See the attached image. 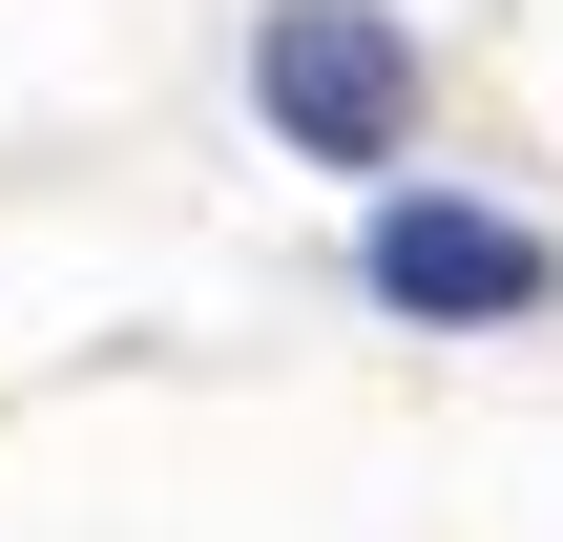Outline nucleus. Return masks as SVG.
Here are the masks:
<instances>
[{
    "instance_id": "f257e3e1",
    "label": "nucleus",
    "mask_w": 563,
    "mask_h": 542,
    "mask_svg": "<svg viewBox=\"0 0 563 542\" xmlns=\"http://www.w3.org/2000/svg\"><path fill=\"white\" fill-rule=\"evenodd\" d=\"M251 104H272L313 167H397V146H418V42H397L376 0H272V21H251Z\"/></svg>"
},
{
    "instance_id": "f03ea898",
    "label": "nucleus",
    "mask_w": 563,
    "mask_h": 542,
    "mask_svg": "<svg viewBox=\"0 0 563 542\" xmlns=\"http://www.w3.org/2000/svg\"><path fill=\"white\" fill-rule=\"evenodd\" d=\"M376 292H397V313H543L563 272H543V230H501V209H439V188H418V209H376Z\"/></svg>"
}]
</instances>
